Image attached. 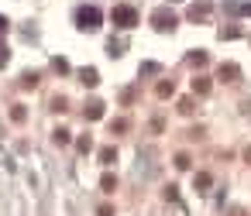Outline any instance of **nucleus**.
<instances>
[{"mask_svg":"<svg viewBox=\"0 0 251 216\" xmlns=\"http://www.w3.org/2000/svg\"><path fill=\"white\" fill-rule=\"evenodd\" d=\"M151 21H155V28H158V31H172V28H176V14H172V11H165V7H158V11L151 14Z\"/></svg>","mask_w":251,"mask_h":216,"instance_id":"7ed1b4c3","label":"nucleus"},{"mask_svg":"<svg viewBox=\"0 0 251 216\" xmlns=\"http://www.w3.org/2000/svg\"><path fill=\"white\" fill-rule=\"evenodd\" d=\"M189 62H193V65H206V52H193Z\"/></svg>","mask_w":251,"mask_h":216,"instance_id":"ddd939ff","label":"nucleus"},{"mask_svg":"<svg viewBox=\"0 0 251 216\" xmlns=\"http://www.w3.org/2000/svg\"><path fill=\"white\" fill-rule=\"evenodd\" d=\"M4 31H7V18H4V14H0V35H4Z\"/></svg>","mask_w":251,"mask_h":216,"instance_id":"f3484780","label":"nucleus"},{"mask_svg":"<svg viewBox=\"0 0 251 216\" xmlns=\"http://www.w3.org/2000/svg\"><path fill=\"white\" fill-rule=\"evenodd\" d=\"M114 158H117V151H114V148H103V151H100V161H103V165H110Z\"/></svg>","mask_w":251,"mask_h":216,"instance_id":"9b49d317","label":"nucleus"},{"mask_svg":"<svg viewBox=\"0 0 251 216\" xmlns=\"http://www.w3.org/2000/svg\"><path fill=\"white\" fill-rule=\"evenodd\" d=\"M172 4H176V0H172Z\"/></svg>","mask_w":251,"mask_h":216,"instance_id":"a211bd4d","label":"nucleus"},{"mask_svg":"<svg viewBox=\"0 0 251 216\" xmlns=\"http://www.w3.org/2000/svg\"><path fill=\"white\" fill-rule=\"evenodd\" d=\"M100 185H103V192H114V189H117V178H114V175H103Z\"/></svg>","mask_w":251,"mask_h":216,"instance_id":"f8f14e48","label":"nucleus"},{"mask_svg":"<svg viewBox=\"0 0 251 216\" xmlns=\"http://www.w3.org/2000/svg\"><path fill=\"white\" fill-rule=\"evenodd\" d=\"M193 93L206 96V93H210V83H206V79H193Z\"/></svg>","mask_w":251,"mask_h":216,"instance_id":"6e6552de","label":"nucleus"},{"mask_svg":"<svg viewBox=\"0 0 251 216\" xmlns=\"http://www.w3.org/2000/svg\"><path fill=\"white\" fill-rule=\"evenodd\" d=\"M55 144H69V130H55Z\"/></svg>","mask_w":251,"mask_h":216,"instance_id":"2eb2a0df","label":"nucleus"},{"mask_svg":"<svg viewBox=\"0 0 251 216\" xmlns=\"http://www.w3.org/2000/svg\"><path fill=\"white\" fill-rule=\"evenodd\" d=\"M217 76H220V79H227V83H234V79L241 76V69H237L234 62H227V65H220V69H217Z\"/></svg>","mask_w":251,"mask_h":216,"instance_id":"20e7f679","label":"nucleus"},{"mask_svg":"<svg viewBox=\"0 0 251 216\" xmlns=\"http://www.w3.org/2000/svg\"><path fill=\"white\" fill-rule=\"evenodd\" d=\"M79 79H83L86 86H97V83H100V79H97V69H83V72H79Z\"/></svg>","mask_w":251,"mask_h":216,"instance_id":"0eeeda50","label":"nucleus"},{"mask_svg":"<svg viewBox=\"0 0 251 216\" xmlns=\"http://www.w3.org/2000/svg\"><path fill=\"white\" fill-rule=\"evenodd\" d=\"M110 21H114L117 28H134V24H138V11L127 7V4H117V7L110 11Z\"/></svg>","mask_w":251,"mask_h":216,"instance_id":"f257e3e1","label":"nucleus"},{"mask_svg":"<svg viewBox=\"0 0 251 216\" xmlns=\"http://www.w3.org/2000/svg\"><path fill=\"white\" fill-rule=\"evenodd\" d=\"M21 86H25V89H35V86H38V72H25V76H21Z\"/></svg>","mask_w":251,"mask_h":216,"instance_id":"423d86ee","label":"nucleus"},{"mask_svg":"<svg viewBox=\"0 0 251 216\" xmlns=\"http://www.w3.org/2000/svg\"><path fill=\"white\" fill-rule=\"evenodd\" d=\"M230 14H251V4H227Z\"/></svg>","mask_w":251,"mask_h":216,"instance_id":"9d476101","label":"nucleus"},{"mask_svg":"<svg viewBox=\"0 0 251 216\" xmlns=\"http://www.w3.org/2000/svg\"><path fill=\"white\" fill-rule=\"evenodd\" d=\"M196 185H200V189H206V185H210V175H206V172H200V175H196Z\"/></svg>","mask_w":251,"mask_h":216,"instance_id":"dca6fc26","label":"nucleus"},{"mask_svg":"<svg viewBox=\"0 0 251 216\" xmlns=\"http://www.w3.org/2000/svg\"><path fill=\"white\" fill-rule=\"evenodd\" d=\"M76 21H79V28L97 31V28H100V11H97V7H79V11H76Z\"/></svg>","mask_w":251,"mask_h":216,"instance_id":"f03ea898","label":"nucleus"},{"mask_svg":"<svg viewBox=\"0 0 251 216\" xmlns=\"http://www.w3.org/2000/svg\"><path fill=\"white\" fill-rule=\"evenodd\" d=\"M206 11H210V7H206V4H200V7H193V11H189V18H193V21H203V18H206Z\"/></svg>","mask_w":251,"mask_h":216,"instance_id":"1a4fd4ad","label":"nucleus"},{"mask_svg":"<svg viewBox=\"0 0 251 216\" xmlns=\"http://www.w3.org/2000/svg\"><path fill=\"white\" fill-rule=\"evenodd\" d=\"M7 59H11V52H7V45H4V42H0V69L7 65Z\"/></svg>","mask_w":251,"mask_h":216,"instance_id":"4468645a","label":"nucleus"},{"mask_svg":"<svg viewBox=\"0 0 251 216\" xmlns=\"http://www.w3.org/2000/svg\"><path fill=\"white\" fill-rule=\"evenodd\" d=\"M86 117H90V120H100V117H103V103H100V100L86 103Z\"/></svg>","mask_w":251,"mask_h":216,"instance_id":"39448f33","label":"nucleus"}]
</instances>
